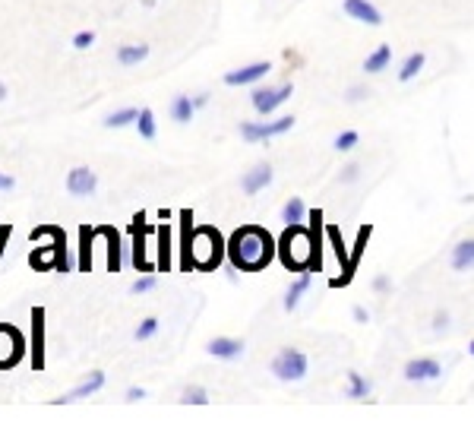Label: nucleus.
<instances>
[{
    "mask_svg": "<svg viewBox=\"0 0 474 427\" xmlns=\"http://www.w3.org/2000/svg\"><path fill=\"white\" fill-rule=\"evenodd\" d=\"M67 190L76 196H89L95 190V174L89 171V168H73L70 178H67Z\"/></svg>",
    "mask_w": 474,
    "mask_h": 427,
    "instance_id": "9d476101",
    "label": "nucleus"
},
{
    "mask_svg": "<svg viewBox=\"0 0 474 427\" xmlns=\"http://www.w3.org/2000/svg\"><path fill=\"white\" fill-rule=\"evenodd\" d=\"M146 54H149L146 45H124L117 51V60L124 67H133V64H139V60H146Z\"/></svg>",
    "mask_w": 474,
    "mask_h": 427,
    "instance_id": "6ab92c4d",
    "label": "nucleus"
},
{
    "mask_svg": "<svg viewBox=\"0 0 474 427\" xmlns=\"http://www.w3.org/2000/svg\"><path fill=\"white\" fill-rule=\"evenodd\" d=\"M139 118V111H133V108H124V111H117V114H111V118L105 120L108 127H127L130 120H137Z\"/></svg>",
    "mask_w": 474,
    "mask_h": 427,
    "instance_id": "cd10ccee",
    "label": "nucleus"
},
{
    "mask_svg": "<svg viewBox=\"0 0 474 427\" xmlns=\"http://www.w3.org/2000/svg\"><path fill=\"white\" fill-rule=\"evenodd\" d=\"M10 241V228H0V256H4V247Z\"/></svg>",
    "mask_w": 474,
    "mask_h": 427,
    "instance_id": "c9c22d12",
    "label": "nucleus"
},
{
    "mask_svg": "<svg viewBox=\"0 0 474 427\" xmlns=\"http://www.w3.org/2000/svg\"><path fill=\"white\" fill-rule=\"evenodd\" d=\"M137 124H139V137H146V140H152L155 137V118H152V111H139V118H137Z\"/></svg>",
    "mask_w": 474,
    "mask_h": 427,
    "instance_id": "bb28decb",
    "label": "nucleus"
},
{
    "mask_svg": "<svg viewBox=\"0 0 474 427\" xmlns=\"http://www.w3.org/2000/svg\"><path fill=\"white\" fill-rule=\"evenodd\" d=\"M101 386H105V374H92L86 383H79L76 389L70 392V396H64V399H57V402H76V399H86V396H92V392H98Z\"/></svg>",
    "mask_w": 474,
    "mask_h": 427,
    "instance_id": "4468645a",
    "label": "nucleus"
},
{
    "mask_svg": "<svg viewBox=\"0 0 474 427\" xmlns=\"http://www.w3.org/2000/svg\"><path fill=\"white\" fill-rule=\"evenodd\" d=\"M92 232L89 228H83V232H79V244H83V247H79V269H83V273H89V266H92Z\"/></svg>",
    "mask_w": 474,
    "mask_h": 427,
    "instance_id": "5701e85b",
    "label": "nucleus"
},
{
    "mask_svg": "<svg viewBox=\"0 0 474 427\" xmlns=\"http://www.w3.org/2000/svg\"><path fill=\"white\" fill-rule=\"evenodd\" d=\"M357 142V133L354 130H348V133H342V137L335 140V149H351Z\"/></svg>",
    "mask_w": 474,
    "mask_h": 427,
    "instance_id": "473e14b6",
    "label": "nucleus"
},
{
    "mask_svg": "<svg viewBox=\"0 0 474 427\" xmlns=\"http://www.w3.org/2000/svg\"><path fill=\"white\" fill-rule=\"evenodd\" d=\"M439 374V364L430 361V358H421V361H411L408 368H405V377L408 380H433Z\"/></svg>",
    "mask_w": 474,
    "mask_h": 427,
    "instance_id": "f8f14e48",
    "label": "nucleus"
},
{
    "mask_svg": "<svg viewBox=\"0 0 474 427\" xmlns=\"http://www.w3.org/2000/svg\"><path fill=\"white\" fill-rule=\"evenodd\" d=\"M307 288H310V279H307V275H301V279H297L294 285H291L288 297H284V307H288V310H294V307H297V301H301V295H304Z\"/></svg>",
    "mask_w": 474,
    "mask_h": 427,
    "instance_id": "a878e982",
    "label": "nucleus"
},
{
    "mask_svg": "<svg viewBox=\"0 0 474 427\" xmlns=\"http://www.w3.org/2000/svg\"><path fill=\"white\" fill-rule=\"evenodd\" d=\"M471 355H474V342H471Z\"/></svg>",
    "mask_w": 474,
    "mask_h": 427,
    "instance_id": "ea45409f",
    "label": "nucleus"
},
{
    "mask_svg": "<svg viewBox=\"0 0 474 427\" xmlns=\"http://www.w3.org/2000/svg\"><path fill=\"white\" fill-rule=\"evenodd\" d=\"M98 232L108 237V269L117 273V269H120V237H117L114 228H98Z\"/></svg>",
    "mask_w": 474,
    "mask_h": 427,
    "instance_id": "dca6fc26",
    "label": "nucleus"
},
{
    "mask_svg": "<svg viewBox=\"0 0 474 427\" xmlns=\"http://www.w3.org/2000/svg\"><path fill=\"white\" fill-rule=\"evenodd\" d=\"M370 392V383L361 374H351V399H361Z\"/></svg>",
    "mask_w": 474,
    "mask_h": 427,
    "instance_id": "c85d7f7f",
    "label": "nucleus"
},
{
    "mask_svg": "<svg viewBox=\"0 0 474 427\" xmlns=\"http://www.w3.org/2000/svg\"><path fill=\"white\" fill-rule=\"evenodd\" d=\"M142 396H146V392H142V389H130V392H127V399H130V402H139Z\"/></svg>",
    "mask_w": 474,
    "mask_h": 427,
    "instance_id": "e433bc0d",
    "label": "nucleus"
},
{
    "mask_svg": "<svg viewBox=\"0 0 474 427\" xmlns=\"http://www.w3.org/2000/svg\"><path fill=\"white\" fill-rule=\"evenodd\" d=\"M272 370H275V377H279V380H301L304 374H307V358H304L301 351L284 348L282 355L275 358Z\"/></svg>",
    "mask_w": 474,
    "mask_h": 427,
    "instance_id": "39448f33",
    "label": "nucleus"
},
{
    "mask_svg": "<svg viewBox=\"0 0 474 427\" xmlns=\"http://www.w3.org/2000/svg\"><path fill=\"white\" fill-rule=\"evenodd\" d=\"M133 234H137V244H133V263H137V269H149L146 266V244H142V219H139V215L133 219Z\"/></svg>",
    "mask_w": 474,
    "mask_h": 427,
    "instance_id": "4be33fe9",
    "label": "nucleus"
},
{
    "mask_svg": "<svg viewBox=\"0 0 474 427\" xmlns=\"http://www.w3.org/2000/svg\"><path fill=\"white\" fill-rule=\"evenodd\" d=\"M329 237H332V244H335L338 260H345V244H342V237H338V228H329Z\"/></svg>",
    "mask_w": 474,
    "mask_h": 427,
    "instance_id": "72a5a7b5",
    "label": "nucleus"
},
{
    "mask_svg": "<svg viewBox=\"0 0 474 427\" xmlns=\"http://www.w3.org/2000/svg\"><path fill=\"white\" fill-rule=\"evenodd\" d=\"M288 95H291V86H282V89H260V92H253V108L260 114H269L272 108H279Z\"/></svg>",
    "mask_w": 474,
    "mask_h": 427,
    "instance_id": "6e6552de",
    "label": "nucleus"
},
{
    "mask_svg": "<svg viewBox=\"0 0 474 427\" xmlns=\"http://www.w3.org/2000/svg\"><path fill=\"white\" fill-rule=\"evenodd\" d=\"M421 67H424V54H411V57L405 60V67H402V73H398V79H402V83L415 79L417 73H421Z\"/></svg>",
    "mask_w": 474,
    "mask_h": 427,
    "instance_id": "b1692460",
    "label": "nucleus"
},
{
    "mask_svg": "<svg viewBox=\"0 0 474 427\" xmlns=\"http://www.w3.org/2000/svg\"><path fill=\"white\" fill-rule=\"evenodd\" d=\"M345 13L354 19H361V23L367 25H379L383 19H379V10L374 4H367V0H345Z\"/></svg>",
    "mask_w": 474,
    "mask_h": 427,
    "instance_id": "1a4fd4ad",
    "label": "nucleus"
},
{
    "mask_svg": "<svg viewBox=\"0 0 474 427\" xmlns=\"http://www.w3.org/2000/svg\"><path fill=\"white\" fill-rule=\"evenodd\" d=\"M155 288V279H152V275H142V279L139 282H133V295H146V291H152Z\"/></svg>",
    "mask_w": 474,
    "mask_h": 427,
    "instance_id": "2f4dec72",
    "label": "nucleus"
},
{
    "mask_svg": "<svg viewBox=\"0 0 474 427\" xmlns=\"http://www.w3.org/2000/svg\"><path fill=\"white\" fill-rule=\"evenodd\" d=\"M282 219L288 222V225H301V219H304V203H301V200H288V203H284V209H282Z\"/></svg>",
    "mask_w": 474,
    "mask_h": 427,
    "instance_id": "393cba45",
    "label": "nucleus"
},
{
    "mask_svg": "<svg viewBox=\"0 0 474 427\" xmlns=\"http://www.w3.org/2000/svg\"><path fill=\"white\" fill-rule=\"evenodd\" d=\"M184 402H193V405H206V389H200V386H190V389L184 392Z\"/></svg>",
    "mask_w": 474,
    "mask_h": 427,
    "instance_id": "c756f323",
    "label": "nucleus"
},
{
    "mask_svg": "<svg viewBox=\"0 0 474 427\" xmlns=\"http://www.w3.org/2000/svg\"><path fill=\"white\" fill-rule=\"evenodd\" d=\"M190 263L200 269H215L221 263V237L215 228H200L190 237Z\"/></svg>",
    "mask_w": 474,
    "mask_h": 427,
    "instance_id": "7ed1b4c3",
    "label": "nucleus"
},
{
    "mask_svg": "<svg viewBox=\"0 0 474 427\" xmlns=\"http://www.w3.org/2000/svg\"><path fill=\"white\" fill-rule=\"evenodd\" d=\"M23 351H25V342H23V336H19V329L0 323V370L23 361Z\"/></svg>",
    "mask_w": 474,
    "mask_h": 427,
    "instance_id": "20e7f679",
    "label": "nucleus"
},
{
    "mask_svg": "<svg viewBox=\"0 0 474 427\" xmlns=\"http://www.w3.org/2000/svg\"><path fill=\"white\" fill-rule=\"evenodd\" d=\"M269 181H272V168H269V165H256L253 171L243 178V190H247V193H260Z\"/></svg>",
    "mask_w": 474,
    "mask_h": 427,
    "instance_id": "ddd939ff",
    "label": "nucleus"
},
{
    "mask_svg": "<svg viewBox=\"0 0 474 427\" xmlns=\"http://www.w3.org/2000/svg\"><path fill=\"white\" fill-rule=\"evenodd\" d=\"M294 118H279L272 124H241V137L243 140H269V137H279V133L291 130Z\"/></svg>",
    "mask_w": 474,
    "mask_h": 427,
    "instance_id": "423d86ee",
    "label": "nucleus"
},
{
    "mask_svg": "<svg viewBox=\"0 0 474 427\" xmlns=\"http://www.w3.org/2000/svg\"><path fill=\"white\" fill-rule=\"evenodd\" d=\"M452 266L456 269H471L474 266V241L458 244L456 254H452Z\"/></svg>",
    "mask_w": 474,
    "mask_h": 427,
    "instance_id": "aec40b11",
    "label": "nucleus"
},
{
    "mask_svg": "<svg viewBox=\"0 0 474 427\" xmlns=\"http://www.w3.org/2000/svg\"><path fill=\"white\" fill-rule=\"evenodd\" d=\"M0 190H13V178H6V174H0Z\"/></svg>",
    "mask_w": 474,
    "mask_h": 427,
    "instance_id": "4c0bfd02",
    "label": "nucleus"
},
{
    "mask_svg": "<svg viewBox=\"0 0 474 427\" xmlns=\"http://www.w3.org/2000/svg\"><path fill=\"white\" fill-rule=\"evenodd\" d=\"M193 111H196V105L190 101V95H178V98L171 101V114L178 124H187V120L193 118Z\"/></svg>",
    "mask_w": 474,
    "mask_h": 427,
    "instance_id": "f3484780",
    "label": "nucleus"
},
{
    "mask_svg": "<svg viewBox=\"0 0 474 427\" xmlns=\"http://www.w3.org/2000/svg\"><path fill=\"white\" fill-rule=\"evenodd\" d=\"M241 351H243V345H241V342H234V338H212V342H209V355L225 358V361L237 358Z\"/></svg>",
    "mask_w": 474,
    "mask_h": 427,
    "instance_id": "2eb2a0df",
    "label": "nucleus"
},
{
    "mask_svg": "<svg viewBox=\"0 0 474 427\" xmlns=\"http://www.w3.org/2000/svg\"><path fill=\"white\" fill-rule=\"evenodd\" d=\"M158 266L168 273V266H171V232H168V225L158 228Z\"/></svg>",
    "mask_w": 474,
    "mask_h": 427,
    "instance_id": "412c9836",
    "label": "nucleus"
},
{
    "mask_svg": "<svg viewBox=\"0 0 474 427\" xmlns=\"http://www.w3.org/2000/svg\"><path fill=\"white\" fill-rule=\"evenodd\" d=\"M155 329H158V320H155V317H149V320H142V326L137 329V338H149V336H155Z\"/></svg>",
    "mask_w": 474,
    "mask_h": 427,
    "instance_id": "7c9ffc66",
    "label": "nucleus"
},
{
    "mask_svg": "<svg viewBox=\"0 0 474 427\" xmlns=\"http://www.w3.org/2000/svg\"><path fill=\"white\" fill-rule=\"evenodd\" d=\"M282 260L291 269H307V266H320V250L316 241L304 232L301 225H288V232L282 234Z\"/></svg>",
    "mask_w": 474,
    "mask_h": 427,
    "instance_id": "f03ea898",
    "label": "nucleus"
},
{
    "mask_svg": "<svg viewBox=\"0 0 474 427\" xmlns=\"http://www.w3.org/2000/svg\"><path fill=\"white\" fill-rule=\"evenodd\" d=\"M6 98V89H4V83H0V101H4Z\"/></svg>",
    "mask_w": 474,
    "mask_h": 427,
    "instance_id": "58836bf2",
    "label": "nucleus"
},
{
    "mask_svg": "<svg viewBox=\"0 0 474 427\" xmlns=\"http://www.w3.org/2000/svg\"><path fill=\"white\" fill-rule=\"evenodd\" d=\"M228 256H231V263L237 269H262L272 260V237L262 232V228L247 225L231 234Z\"/></svg>",
    "mask_w": 474,
    "mask_h": 427,
    "instance_id": "f257e3e1",
    "label": "nucleus"
},
{
    "mask_svg": "<svg viewBox=\"0 0 474 427\" xmlns=\"http://www.w3.org/2000/svg\"><path fill=\"white\" fill-rule=\"evenodd\" d=\"M32 364L35 370L45 364V310H32Z\"/></svg>",
    "mask_w": 474,
    "mask_h": 427,
    "instance_id": "0eeeda50",
    "label": "nucleus"
},
{
    "mask_svg": "<svg viewBox=\"0 0 474 427\" xmlns=\"http://www.w3.org/2000/svg\"><path fill=\"white\" fill-rule=\"evenodd\" d=\"M389 57H392V47H389V45H379L376 51L367 57V64H364V70H367V73H379V70H386V64H389Z\"/></svg>",
    "mask_w": 474,
    "mask_h": 427,
    "instance_id": "a211bd4d",
    "label": "nucleus"
},
{
    "mask_svg": "<svg viewBox=\"0 0 474 427\" xmlns=\"http://www.w3.org/2000/svg\"><path fill=\"white\" fill-rule=\"evenodd\" d=\"M92 42H95V35H92V32H79V35L73 38V45H76V47H89Z\"/></svg>",
    "mask_w": 474,
    "mask_h": 427,
    "instance_id": "f704fd0d",
    "label": "nucleus"
},
{
    "mask_svg": "<svg viewBox=\"0 0 474 427\" xmlns=\"http://www.w3.org/2000/svg\"><path fill=\"white\" fill-rule=\"evenodd\" d=\"M269 73V64H250L243 67V70H231L225 76L228 86H247V83H256V79H262Z\"/></svg>",
    "mask_w": 474,
    "mask_h": 427,
    "instance_id": "9b49d317",
    "label": "nucleus"
}]
</instances>
